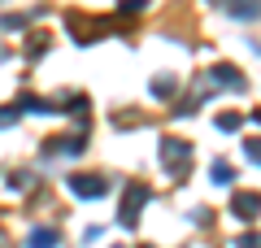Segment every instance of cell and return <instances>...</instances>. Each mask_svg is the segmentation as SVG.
Returning <instances> with one entry per match:
<instances>
[{
	"instance_id": "obj_1",
	"label": "cell",
	"mask_w": 261,
	"mask_h": 248,
	"mask_svg": "<svg viewBox=\"0 0 261 248\" xmlns=\"http://www.w3.org/2000/svg\"><path fill=\"white\" fill-rule=\"evenodd\" d=\"M70 192H79V196H105L109 183H105V179H70Z\"/></svg>"
},
{
	"instance_id": "obj_2",
	"label": "cell",
	"mask_w": 261,
	"mask_h": 248,
	"mask_svg": "<svg viewBox=\"0 0 261 248\" xmlns=\"http://www.w3.org/2000/svg\"><path fill=\"white\" fill-rule=\"evenodd\" d=\"M57 244V231H35L31 235V248H53Z\"/></svg>"
},
{
	"instance_id": "obj_3",
	"label": "cell",
	"mask_w": 261,
	"mask_h": 248,
	"mask_svg": "<svg viewBox=\"0 0 261 248\" xmlns=\"http://www.w3.org/2000/svg\"><path fill=\"white\" fill-rule=\"evenodd\" d=\"M252 205H257L252 196H240V201H235V213H240V218H252Z\"/></svg>"
}]
</instances>
